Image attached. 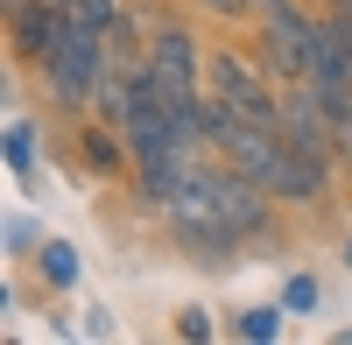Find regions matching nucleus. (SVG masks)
Here are the masks:
<instances>
[{
  "mask_svg": "<svg viewBox=\"0 0 352 345\" xmlns=\"http://www.w3.org/2000/svg\"><path fill=\"white\" fill-rule=\"evenodd\" d=\"M268 205L275 197L261 190L247 169H232L226 155L219 162H184V177L169 183V197H162V219H169V233L184 240L204 268H219L240 240H254L261 225H268Z\"/></svg>",
  "mask_w": 352,
  "mask_h": 345,
  "instance_id": "f257e3e1",
  "label": "nucleus"
},
{
  "mask_svg": "<svg viewBox=\"0 0 352 345\" xmlns=\"http://www.w3.org/2000/svg\"><path fill=\"white\" fill-rule=\"evenodd\" d=\"M113 85V49H106V28L99 21H78L64 49L43 64V92L64 106V113H85V106H99V92Z\"/></svg>",
  "mask_w": 352,
  "mask_h": 345,
  "instance_id": "f03ea898",
  "label": "nucleus"
},
{
  "mask_svg": "<svg viewBox=\"0 0 352 345\" xmlns=\"http://www.w3.org/2000/svg\"><path fill=\"white\" fill-rule=\"evenodd\" d=\"M212 99L240 106L247 120H261V127H282V92H275L268 64H247L240 49H219L212 56Z\"/></svg>",
  "mask_w": 352,
  "mask_h": 345,
  "instance_id": "7ed1b4c3",
  "label": "nucleus"
},
{
  "mask_svg": "<svg viewBox=\"0 0 352 345\" xmlns=\"http://www.w3.org/2000/svg\"><path fill=\"white\" fill-rule=\"evenodd\" d=\"M310 28L317 21L296 8V0L268 8V36H261V64H268V78H289V85L310 78Z\"/></svg>",
  "mask_w": 352,
  "mask_h": 345,
  "instance_id": "20e7f679",
  "label": "nucleus"
},
{
  "mask_svg": "<svg viewBox=\"0 0 352 345\" xmlns=\"http://www.w3.org/2000/svg\"><path fill=\"white\" fill-rule=\"evenodd\" d=\"M8 28H14V56L21 64H50V56L64 49V36L78 28V14L64 8V0H36V8H21Z\"/></svg>",
  "mask_w": 352,
  "mask_h": 345,
  "instance_id": "39448f33",
  "label": "nucleus"
},
{
  "mask_svg": "<svg viewBox=\"0 0 352 345\" xmlns=\"http://www.w3.org/2000/svg\"><path fill=\"white\" fill-rule=\"evenodd\" d=\"M148 71H155V78H169L176 92H197L204 64H197V36H190L184 21H162L155 36H148Z\"/></svg>",
  "mask_w": 352,
  "mask_h": 345,
  "instance_id": "423d86ee",
  "label": "nucleus"
},
{
  "mask_svg": "<svg viewBox=\"0 0 352 345\" xmlns=\"http://www.w3.org/2000/svg\"><path fill=\"white\" fill-rule=\"evenodd\" d=\"M36 275L50 282V289H71V282H78V247L71 240H43L36 247Z\"/></svg>",
  "mask_w": 352,
  "mask_h": 345,
  "instance_id": "0eeeda50",
  "label": "nucleus"
},
{
  "mask_svg": "<svg viewBox=\"0 0 352 345\" xmlns=\"http://www.w3.org/2000/svg\"><path fill=\"white\" fill-rule=\"evenodd\" d=\"M8 169H14V177L36 169V120H14L8 127Z\"/></svg>",
  "mask_w": 352,
  "mask_h": 345,
  "instance_id": "6e6552de",
  "label": "nucleus"
},
{
  "mask_svg": "<svg viewBox=\"0 0 352 345\" xmlns=\"http://www.w3.org/2000/svg\"><path fill=\"white\" fill-rule=\"evenodd\" d=\"M282 318H289V303H261V310H247V318H240V338H282Z\"/></svg>",
  "mask_w": 352,
  "mask_h": 345,
  "instance_id": "1a4fd4ad",
  "label": "nucleus"
},
{
  "mask_svg": "<svg viewBox=\"0 0 352 345\" xmlns=\"http://www.w3.org/2000/svg\"><path fill=\"white\" fill-rule=\"evenodd\" d=\"M71 14H78V21H99V28H113V21H120V0H71Z\"/></svg>",
  "mask_w": 352,
  "mask_h": 345,
  "instance_id": "9d476101",
  "label": "nucleus"
},
{
  "mask_svg": "<svg viewBox=\"0 0 352 345\" xmlns=\"http://www.w3.org/2000/svg\"><path fill=\"white\" fill-rule=\"evenodd\" d=\"M28 247H43L36 240V219H8V254H28Z\"/></svg>",
  "mask_w": 352,
  "mask_h": 345,
  "instance_id": "9b49d317",
  "label": "nucleus"
},
{
  "mask_svg": "<svg viewBox=\"0 0 352 345\" xmlns=\"http://www.w3.org/2000/svg\"><path fill=\"white\" fill-rule=\"evenodd\" d=\"M282 303H289V310H317V282H310V275H296V282L282 289Z\"/></svg>",
  "mask_w": 352,
  "mask_h": 345,
  "instance_id": "f8f14e48",
  "label": "nucleus"
},
{
  "mask_svg": "<svg viewBox=\"0 0 352 345\" xmlns=\"http://www.w3.org/2000/svg\"><path fill=\"white\" fill-rule=\"evenodd\" d=\"M176 331H184V338H212V318H204V310H184V318H176Z\"/></svg>",
  "mask_w": 352,
  "mask_h": 345,
  "instance_id": "ddd939ff",
  "label": "nucleus"
},
{
  "mask_svg": "<svg viewBox=\"0 0 352 345\" xmlns=\"http://www.w3.org/2000/svg\"><path fill=\"white\" fill-rule=\"evenodd\" d=\"M204 8H212V14H226V21H240L247 8H261V0H204Z\"/></svg>",
  "mask_w": 352,
  "mask_h": 345,
  "instance_id": "4468645a",
  "label": "nucleus"
},
{
  "mask_svg": "<svg viewBox=\"0 0 352 345\" xmlns=\"http://www.w3.org/2000/svg\"><path fill=\"white\" fill-rule=\"evenodd\" d=\"M268 8H282V0H261V14H268Z\"/></svg>",
  "mask_w": 352,
  "mask_h": 345,
  "instance_id": "2eb2a0df",
  "label": "nucleus"
},
{
  "mask_svg": "<svg viewBox=\"0 0 352 345\" xmlns=\"http://www.w3.org/2000/svg\"><path fill=\"white\" fill-rule=\"evenodd\" d=\"M345 268H352V240H345Z\"/></svg>",
  "mask_w": 352,
  "mask_h": 345,
  "instance_id": "dca6fc26",
  "label": "nucleus"
},
{
  "mask_svg": "<svg viewBox=\"0 0 352 345\" xmlns=\"http://www.w3.org/2000/svg\"><path fill=\"white\" fill-rule=\"evenodd\" d=\"M64 8H71V0H64Z\"/></svg>",
  "mask_w": 352,
  "mask_h": 345,
  "instance_id": "f3484780",
  "label": "nucleus"
}]
</instances>
